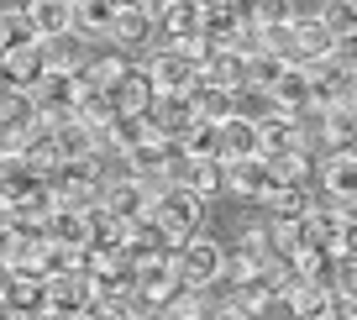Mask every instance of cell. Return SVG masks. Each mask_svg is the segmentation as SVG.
Listing matches in <instances>:
<instances>
[{"instance_id": "1", "label": "cell", "mask_w": 357, "mask_h": 320, "mask_svg": "<svg viewBox=\"0 0 357 320\" xmlns=\"http://www.w3.org/2000/svg\"><path fill=\"white\" fill-rule=\"evenodd\" d=\"M47 195H53L58 210H79V215H89V210L100 205V158H79V163H58L53 174L43 178Z\"/></svg>"}, {"instance_id": "2", "label": "cell", "mask_w": 357, "mask_h": 320, "mask_svg": "<svg viewBox=\"0 0 357 320\" xmlns=\"http://www.w3.org/2000/svg\"><path fill=\"white\" fill-rule=\"evenodd\" d=\"M158 221V236H163V247H184L200 236V221H205V199L190 195V189H163V195L153 199V210H147Z\"/></svg>"}, {"instance_id": "3", "label": "cell", "mask_w": 357, "mask_h": 320, "mask_svg": "<svg viewBox=\"0 0 357 320\" xmlns=\"http://www.w3.org/2000/svg\"><path fill=\"white\" fill-rule=\"evenodd\" d=\"M221 263H226V252L215 242H205V236H195V242L168 252V268H174L178 289H211L215 278H221Z\"/></svg>"}, {"instance_id": "4", "label": "cell", "mask_w": 357, "mask_h": 320, "mask_svg": "<svg viewBox=\"0 0 357 320\" xmlns=\"http://www.w3.org/2000/svg\"><path fill=\"white\" fill-rule=\"evenodd\" d=\"M26 100H32V111L43 126H58V121H74V100H79V74H43L32 89H26Z\"/></svg>"}, {"instance_id": "5", "label": "cell", "mask_w": 357, "mask_h": 320, "mask_svg": "<svg viewBox=\"0 0 357 320\" xmlns=\"http://www.w3.org/2000/svg\"><path fill=\"white\" fill-rule=\"evenodd\" d=\"M142 68H147V79H153L158 95H190L195 79H200V68H195L190 58L178 53V47H163V53H153Z\"/></svg>"}, {"instance_id": "6", "label": "cell", "mask_w": 357, "mask_h": 320, "mask_svg": "<svg viewBox=\"0 0 357 320\" xmlns=\"http://www.w3.org/2000/svg\"><path fill=\"white\" fill-rule=\"evenodd\" d=\"M47 310H53V315H63V320H79V315H89V310H95V299H89V273H84V268L47 278Z\"/></svg>"}, {"instance_id": "7", "label": "cell", "mask_w": 357, "mask_h": 320, "mask_svg": "<svg viewBox=\"0 0 357 320\" xmlns=\"http://www.w3.org/2000/svg\"><path fill=\"white\" fill-rule=\"evenodd\" d=\"M158 26V0H137V6H121L111 22V43L116 53H132V47H142L147 37H153Z\"/></svg>"}, {"instance_id": "8", "label": "cell", "mask_w": 357, "mask_h": 320, "mask_svg": "<svg viewBox=\"0 0 357 320\" xmlns=\"http://www.w3.org/2000/svg\"><path fill=\"white\" fill-rule=\"evenodd\" d=\"M257 126V158L263 163H279V158H289V153H300V121L294 116H263V121H252Z\"/></svg>"}, {"instance_id": "9", "label": "cell", "mask_w": 357, "mask_h": 320, "mask_svg": "<svg viewBox=\"0 0 357 320\" xmlns=\"http://www.w3.org/2000/svg\"><path fill=\"white\" fill-rule=\"evenodd\" d=\"M16 163L26 168V174H37V178H47L58 168V147H53V126H43V121H32L22 137H16Z\"/></svg>"}, {"instance_id": "10", "label": "cell", "mask_w": 357, "mask_h": 320, "mask_svg": "<svg viewBox=\"0 0 357 320\" xmlns=\"http://www.w3.org/2000/svg\"><path fill=\"white\" fill-rule=\"evenodd\" d=\"M111 105H116V116H153V105H158V89H153V79H147V68H126L121 74V84L111 89Z\"/></svg>"}, {"instance_id": "11", "label": "cell", "mask_w": 357, "mask_h": 320, "mask_svg": "<svg viewBox=\"0 0 357 320\" xmlns=\"http://www.w3.org/2000/svg\"><path fill=\"white\" fill-rule=\"evenodd\" d=\"M43 242L63 247V252H89V242H95V231H89V215H79V210H53L43 221Z\"/></svg>"}, {"instance_id": "12", "label": "cell", "mask_w": 357, "mask_h": 320, "mask_svg": "<svg viewBox=\"0 0 357 320\" xmlns=\"http://www.w3.org/2000/svg\"><path fill=\"white\" fill-rule=\"evenodd\" d=\"M289 32H294V53H300L294 63H300V68L336 58V37L321 26V16H294V26H289Z\"/></svg>"}, {"instance_id": "13", "label": "cell", "mask_w": 357, "mask_h": 320, "mask_svg": "<svg viewBox=\"0 0 357 320\" xmlns=\"http://www.w3.org/2000/svg\"><path fill=\"white\" fill-rule=\"evenodd\" d=\"M100 215H111V221H132V215H142L147 210V195H142V184H137V178H105L100 184Z\"/></svg>"}, {"instance_id": "14", "label": "cell", "mask_w": 357, "mask_h": 320, "mask_svg": "<svg viewBox=\"0 0 357 320\" xmlns=\"http://www.w3.org/2000/svg\"><path fill=\"white\" fill-rule=\"evenodd\" d=\"M132 284H137V294H147L153 305H163L168 294H174V268H168V252H142L132 263Z\"/></svg>"}, {"instance_id": "15", "label": "cell", "mask_w": 357, "mask_h": 320, "mask_svg": "<svg viewBox=\"0 0 357 320\" xmlns=\"http://www.w3.org/2000/svg\"><path fill=\"white\" fill-rule=\"evenodd\" d=\"M26 26H32L37 43H47V37H68L74 32V6L68 0H26Z\"/></svg>"}, {"instance_id": "16", "label": "cell", "mask_w": 357, "mask_h": 320, "mask_svg": "<svg viewBox=\"0 0 357 320\" xmlns=\"http://www.w3.org/2000/svg\"><path fill=\"white\" fill-rule=\"evenodd\" d=\"M268 100H273V111H279V116H305V111H310V74H305L300 63H289L279 74V84L268 89Z\"/></svg>"}, {"instance_id": "17", "label": "cell", "mask_w": 357, "mask_h": 320, "mask_svg": "<svg viewBox=\"0 0 357 320\" xmlns=\"http://www.w3.org/2000/svg\"><path fill=\"white\" fill-rule=\"evenodd\" d=\"M43 79V53H37V43L26 47H11V53L0 58V84L16 89V95H26V89Z\"/></svg>"}, {"instance_id": "18", "label": "cell", "mask_w": 357, "mask_h": 320, "mask_svg": "<svg viewBox=\"0 0 357 320\" xmlns=\"http://www.w3.org/2000/svg\"><path fill=\"white\" fill-rule=\"evenodd\" d=\"M215 158H221V163L257 158V126L247 121V116H231L226 126H215Z\"/></svg>"}, {"instance_id": "19", "label": "cell", "mask_w": 357, "mask_h": 320, "mask_svg": "<svg viewBox=\"0 0 357 320\" xmlns=\"http://www.w3.org/2000/svg\"><path fill=\"white\" fill-rule=\"evenodd\" d=\"M200 84H215V89H226V95L247 89V58H236L231 47H215L200 63Z\"/></svg>"}, {"instance_id": "20", "label": "cell", "mask_w": 357, "mask_h": 320, "mask_svg": "<svg viewBox=\"0 0 357 320\" xmlns=\"http://www.w3.org/2000/svg\"><path fill=\"white\" fill-rule=\"evenodd\" d=\"M190 121H195V111H190V95H158L153 116H147L153 137H163V142H178Z\"/></svg>"}, {"instance_id": "21", "label": "cell", "mask_w": 357, "mask_h": 320, "mask_svg": "<svg viewBox=\"0 0 357 320\" xmlns=\"http://www.w3.org/2000/svg\"><path fill=\"white\" fill-rule=\"evenodd\" d=\"M268 247H273V257H300V252H310V247H321V242H315L310 215H294V221L268 226Z\"/></svg>"}, {"instance_id": "22", "label": "cell", "mask_w": 357, "mask_h": 320, "mask_svg": "<svg viewBox=\"0 0 357 320\" xmlns=\"http://www.w3.org/2000/svg\"><path fill=\"white\" fill-rule=\"evenodd\" d=\"M190 111H195V121H205V126H226V121L236 116V95H226V89L200 84V79H195V89H190Z\"/></svg>"}, {"instance_id": "23", "label": "cell", "mask_w": 357, "mask_h": 320, "mask_svg": "<svg viewBox=\"0 0 357 320\" xmlns=\"http://www.w3.org/2000/svg\"><path fill=\"white\" fill-rule=\"evenodd\" d=\"M226 189H236V195H247V199H268L273 174H268L263 158H242V163H226Z\"/></svg>"}, {"instance_id": "24", "label": "cell", "mask_w": 357, "mask_h": 320, "mask_svg": "<svg viewBox=\"0 0 357 320\" xmlns=\"http://www.w3.org/2000/svg\"><path fill=\"white\" fill-rule=\"evenodd\" d=\"M53 147H58V163L100 158V137H95V132H84L79 121H58V126H53Z\"/></svg>"}, {"instance_id": "25", "label": "cell", "mask_w": 357, "mask_h": 320, "mask_svg": "<svg viewBox=\"0 0 357 320\" xmlns=\"http://www.w3.org/2000/svg\"><path fill=\"white\" fill-rule=\"evenodd\" d=\"M247 16L236 11V6H211V11H200V43H211V47H231L236 43V26H242Z\"/></svg>"}, {"instance_id": "26", "label": "cell", "mask_w": 357, "mask_h": 320, "mask_svg": "<svg viewBox=\"0 0 357 320\" xmlns=\"http://www.w3.org/2000/svg\"><path fill=\"white\" fill-rule=\"evenodd\" d=\"M37 53H43V74H79V68H84V47H79L74 32L37 43Z\"/></svg>"}, {"instance_id": "27", "label": "cell", "mask_w": 357, "mask_h": 320, "mask_svg": "<svg viewBox=\"0 0 357 320\" xmlns=\"http://www.w3.org/2000/svg\"><path fill=\"white\" fill-rule=\"evenodd\" d=\"M74 121L84 126V132L105 137V126L116 121V105H111V95H100V89H84V84H79V100H74Z\"/></svg>"}, {"instance_id": "28", "label": "cell", "mask_w": 357, "mask_h": 320, "mask_svg": "<svg viewBox=\"0 0 357 320\" xmlns=\"http://www.w3.org/2000/svg\"><path fill=\"white\" fill-rule=\"evenodd\" d=\"M37 184H43L37 174H26V168L16 163V158H6V163H0V215H11V210L22 205V199L32 195Z\"/></svg>"}, {"instance_id": "29", "label": "cell", "mask_w": 357, "mask_h": 320, "mask_svg": "<svg viewBox=\"0 0 357 320\" xmlns=\"http://www.w3.org/2000/svg\"><path fill=\"white\" fill-rule=\"evenodd\" d=\"M0 305L11 315H37V310H47V284L43 278H26V273H11V289H6Z\"/></svg>"}, {"instance_id": "30", "label": "cell", "mask_w": 357, "mask_h": 320, "mask_svg": "<svg viewBox=\"0 0 357 320\" xmlns=\"http://www.w3.org/2000/svg\"><path fill=\"white\" fill-rule=\"evenodd\" d=\"M263 205L273 210V221H294V215H310L315 199H310V189H305V184H273Z\"/></svg>"}, {"instance_id": "31", "label": "cell", "mask_w": 357, "mask_h": 320, "mask_svg": "<svg viewBox=\"0 0 357 320\" xmlns=\"http://www.w3.org/2000/svg\"><path fill=\"white\" fill-rule=\"evenodd\" d=\"M257 284L268 289V299H289L305 278H300V268H294V257H268V263L257 268Z\"/></svg>"}, {"instance_id": "32", "label": "cell", "mask_w": 357, "mask_h": 320, "mask_svg": "<svg viewBox=\"0 0 357 320\" xmlns=\"http://www.w3.org/2000/svg\"><path fill=\"white\" fill-rule=\"evenodd\" d=\"M126 53H105V58H95V63H84L79 68V84L84 89H100V95H111L116 84H121V74H126Z\"/></svg>"}, {"instance_id": "33", "label": "cell", "mask_w": 357, "mask_h": 320, "mask_svg": "<svg viewBox=\"0 0 357 320\" xmlns=\"http://www.w3.org/2000/svg\"><path fill=\"white\" fill-rule=\"evenodd\" d=\"M32 121H37L32 100L16 95V89H6V95H0V137H6V142H16V137H22Z\"/></svg>"}, {"instance_id": "34", "label": "cell", "mask_w": 357, "mask_h": 320, "mask_svg": "<svg viewBox=\"0 0 357 320\" xmlns=\"http://www.w3.org/2000/svg\"><path fill=\"white\" fill-rule=\"evenodd\" d=\"M111 22H116L111 0H79L74 6V32L79 37H111Z\"/></svg>"}, {"instance_id": "35", "label": "cell", "mask_w": 357, "mask_h": 320, "mask_svg": "<svg viewBox=\"0 0 357 320\" xmlns=\"http://www.w3.org/2000/svg\"><path fill=\"white\" fill-rule=\"evenodd\" d=\"M158 310H163L168 320H211L215 305L205 299V289H174V294H168Z\"/></svg>"}, {"instance_id": "36", "label": "cell", "mask_w": 357, "mask_h": 320, "mask_svg": "<svg viewBox=\"0 0 357 320\" xmlns=\"http://www.w3.org/2000/svg\"><path fill=\"white\" fill-rule=\"evenodd\" d=\"M158 22H163V32L174 37V47H184V43H195V37H200V11H195L190 0H184V6H163V11H158Z\"/></svg>"}, {"instance_id": "37", "label": "cell", "mask_w": 357, "mask_h": 320, "mask_svg": "<svg viewBox=\"0 0 357 320\" xmlns=\"http://www.w3.org/2000/svg\"><path fill=\"white\" fill-rule=\"evenodd\" d=\"M321 142L331 147V153H352V105L321 111Z\"/></svg>"}, {"instance_id": "38", "label": "cell", "mask_w": 357, "mask_h": 320, "mask_svg": "<svg viewBox=\"0 0 357 320\" xmlns=\"http://www.w3.org/2000/svg\"><path fill=\"white\" fill-rule=\"evenodd\" d=\"M163 158H168V142L163 137H147L142 147L126 153V168H132V178H163Z\"/></svg>"}, {"instance_id": "39", "label": "cell", "mask_w": 357, "mask_h": 320, "mask_svg": "<svg viewBox=\"0 0 357 320\" xmlns=\"http://www.w3.org/2000/svg\"><path fill=\"white\" fill-rule=\"evenodd\" d=\"M294 0H257V6H247V22L257 26V32H279V26H294Z\"/></svg>"}, {"instance_id": "40", "label": "cell", "mask_w": 357, "mask_h": 320, "mask_svg": "<svg viewBox=\"0 0 357 320\" xmlns=\"http://www.w3.org/2000/svg\"><path fill=\"white\" fill-rule=\"evenodd\" d=\"M352 174H357V163H352V153H331V163H321V189L326 195H352Z\"/></svg>"}, {"instance_id": "41", "label": "cell", "mask_w": 357, "mask_h": 320, "mask_svg": "<svg viewBox=\"0 0 357 320\" xmlns=\"http://www.w3.org/2000/svg\"><path fill=\"white\" fill-rule=\"evenodd\" d=\"M321 26L336 37V47H347V43H352V26H357L352 0H326V6H321Z\"/></svg>"}, {"instance_id": "42", "label": "cell", "mask_w": 357, "mask_h": 320, "mask_svg": "<svg viewBox=\"0 0 357 320\" xmlns=\"http://www.w3.org/2000/svg\"><path fill=\"white\" fill-rule=\"evenodd\" d=\"M105 132H111V147H116V153H132V147H142L147 137H153V126H147L142 116H116Z\"/></svg>"}, {"instance_id": "43", "label": "cell", "mask_w": 357, "mask_h": 320, "mask_svg": "<svg viewBox=\"0 0 357 320\" xmlns=\"http://www.w3.org/2000/svg\"><path fill=\"white\" fill-rule=\"evenodd\" d=\"M315 168V147H300V153L279 158V163H268V174H273V184H305Z\"/></svg>"}, {"instance_id": "44", "label": "cell", "mask_w": 357, "mask_h": 320, "mask_svg": "<svg viewBox=\"0 0 357 320\" xmlns=\"http://www.w3.org/2000/svg\"><path fill=\"white\" fill-rule=\"evenodd\" d=\"M174 147H178L184 158H195V163H205V158H215V126L190 121V126H184V137H178Z\"/></svg>"}, {"instance_id": "45", "label": "cell", "mask_w": 357, "mask_h": 320, "mask_svg": "<svg viewBox=\"0 0 357 320\" xmlns=\"http://www.w3.org/2000/svg\"><path fill=\"white\" fill-rule=\"evenodd\" d=\"M284 68H289V63H279L273 53H252V58H247V89L268 95V89L279 84V74H284Z\"/></svg>"}, {"instance_id": "46", "label": "cell", "mask_w": 357, "mask_h": 320, "mask_svg": "<svg viewBox=\"0 0 357 320\" xmlns=\"http://www.w3.org/2000/svg\"><path fill=\"white\" fill-rule=\"evenodd\" d=\"M26 43H37L32 26H26V16L22 11H0V58L11 53V47H26Z\"/></svg>"}, {"instance_id": "47", "label": "cell", "mask_w": 357, "mask_h": 320, "mask_svg": "<svg viewBox=\"0 0 357 320\" xmlns=\"http://www.w3.org/2000/svg\"><path fill=\"white\" fill-rule=\"evenodd\" d=\"M215 189H226V163L221 158H205V163H195V174H190V195H215Z\"/></svg>"}, {"instance_id": "48", "label": "cell", "mask_w": 357, "mask_h": 320, "mask_svg": "<svg viewBox=\"0 0 357 320\" xmlns=\"http://www.w3.org/2000/svg\"><path fill=\"white\" fill-rule=\"evenodd\" d=\"M226 305H231V310H242V315H263V310H268V289L263 284H257V278H247V284H231V299H226Z\"/></svg>"}, {"instance_id": "49", "label": "cell", "mask_w": 357, "mask_h": 320, "mask_svg": "<svg viewBox=\"0 0 357 320\" xmlns=\"http://www.w3.org/2000/svg\"><path fill=\"white\" fill-rule=\"evenodd\" d=\"M236 257H242V263H252V268H263L268 257H273V247H268V231H247L242 242H236Z\"/></svg>"}, {"instance_id": "50", "label": "cell", "mask_w": 357, "mask_h": 320, "mask_svg": "<svg viewBox=\"0 0 357 320\" xmlns=\"http://www.w3.org/2000/svg\"><path fill=\"white\" fill-rule=\"evenodd\" d=\"M211 320H252V315H242V310H231V305H215Z\"/></svg>"}, {"instance_id": "51", "label": "cell", "mask_w": 357, "mask_h": 320, "mask_svg": "<svg viewBox=\"0 0 357 320\" xmlns=\"http://www.w3.org/2000/svg\"><path fill=\"white\" fill-rule=\"evenodd\" d=\"M84 320H132V315H126V310H89Z\"/></svg>"}, {"instance_id": "52", "label": "cell", "mask_w": 357, "mask_h": 320, "mask_svg": "<svg viewBox=\"0 0 357 320\" xmlns=\"http://www.w3.org/2000/svg\"><path fill=\"white\" fill-rule=\"evenodd\" d=\"M16 320H63V315H53V310H37V315H16Z\"/></svg>"}, {"instance_id": "53", "label": "cell", "mask_w": 357, "mask_h": 320, "mask_svg": "<svg viewBox=\"0 0 357 320\" xmlns=\"http://www.w3.org/2000/svg\"><path fill=\"white\" fill-rule=\"evenodd\" d=\"M6 289H11V268L0 263V299H6Z\"/></svg>"}, {"instance_id": "54", "label": "cell", "mask_w": 357, "mask_h": 320, "mask_svg": "<svg viewBox=\"0 0 357 320\" xmlns=\"http://www.w3.org/2000/svg\"><path fill=\"white\" fill-rule=\"evenodd\" d=\"M190 6L195 11H211V6H221V0H190Z\"/></svg>"}, {"instance_id": "55", "label": "cell", "mask_w": 357, "mask_h": 320, "mask_svg": "<svg viewBox=\"0 0 357 320\" xmlns=\"http://www.w3.org/2000/svg\"><path fill=\"white\" fill-rule=\"evenodd\" d=\"M163 6H184V0H158V11H163Z\"/></svg>"}, {"instance_id": "56", "label": "cell", "mask_w": 357, "mask_h": 320, "mask_svg": "<svg viewBox=\"0 0 357 320\" xmlns=\"http://www.w3.org/2000/svg\"><path fill=\"white\" fill-rule=\"evenodd\" d=\"M0 320H16V315H11V310H6V305H0Z\"/></svg>"}, {"instance_id": "57", "label": "cell", "mask_w": 357, "mask_h": 320, "mask_svg": "<svg viewBox=\"0 0 357 320\" xmlns=\"http://www.w3.org/2000/svg\"><path fill=\"white\" fill-rule=\"evenodd\" d=\"M147 320H168V315H163V310H158V315H147Z\"/></svg>"}, {"instance_id": "58", "label": "cell", "mask_w": 357, "mask_h": 320, "mask_svg": "<svg viewBox=\"0 0 357 320\" xmlns=\"http://www.w3.org/2000/svg\"><path fill=\"white\" fill-rule=\"evenodd\" d=\"M68 6H79V0H68Z\"/></svg>"}, {"instance_id": "59", "label": "cell", "mask_w": 357, "mask_h": 320, "mask_svg": "<svg viewBox=\"0 0 357 320\" xmlns=\"http://www.w3.org/2000/svg\"><path fill=\"white\" fill-rule=\"evenodd\" d=\"M79 320H84V315H79Z\"/></svg>"}]
</instances>
